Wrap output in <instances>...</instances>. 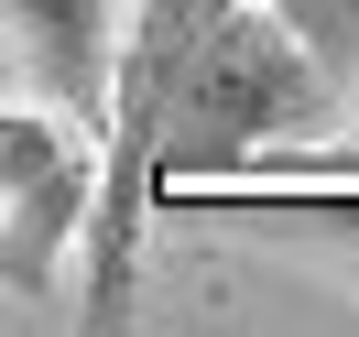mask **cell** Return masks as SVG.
Wrapping results in <instances>:
<instances>
[{
	"instance_id": "cell-2",
	"label": "cell",
	"mask_w": 359,
	"mask_h": 337,
	"mask_svg": "<svg viewBox=\"0 0 359 337\" xmlns=\"http://www.w3.org/2000/svg\"><path fill=\"white\" fill-rule=\"evenodd\" d=\"M0 44L22 55V88L44 109H66L98 142L109 120V44H120V0H0Z\"/></svg>"
},
{
	"instance_id": "cell-1",
	"label": "cell",
	"mask_w": 359,
	"mask_h": 337,
	"mask_svg": "<svg viewBox=\"0 0 359 337\" xmlns=\"http://www.w3.org/2000/svg\"><path fill=\"white\" fill-rule=\"evenodd\" d=\"M88 174L98 142L76 131L66 109H0V283L11 294H55V261L76 250V218H88Z\"/></svg>"
},
{
	"instance_id": "cell-3",
	"label": "cell",
	"mask_w": 359,
	"mask_h": 337,
	"mask_svg": "<svg viewBox=\"0 0 359 337\" xmlns=\"http://www.w3.org/2000/svg\"><path fill=\"white\" fill-rule=\"evenodd\" d=\"M262 11H272V22H283L294 44L337 76V88L359 76V0H262Z\"/></svg>"
}]
</instances>
